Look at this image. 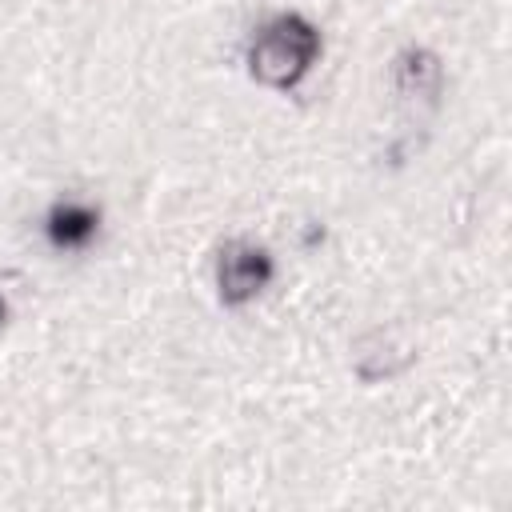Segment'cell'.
I'll use <instances>...</instances> for the list:
<instances>
[{"label":"cell","mask_w":512,"mask_h":512,"mask_svg":"<svg viewBox=\"0 0 512 512\" xmlns=\"http://www.w3.org/2000/svg\"><path fill=\"white\" fill-rule=\"evenodd\" d=\"M312 48H316L312 28H304L300 20H276V24L256 40V48H252V68H256L264 80L284 84V80H292V76L308 64Z\"/></svg>","instance_id":"obj_1"}]
</instances>
